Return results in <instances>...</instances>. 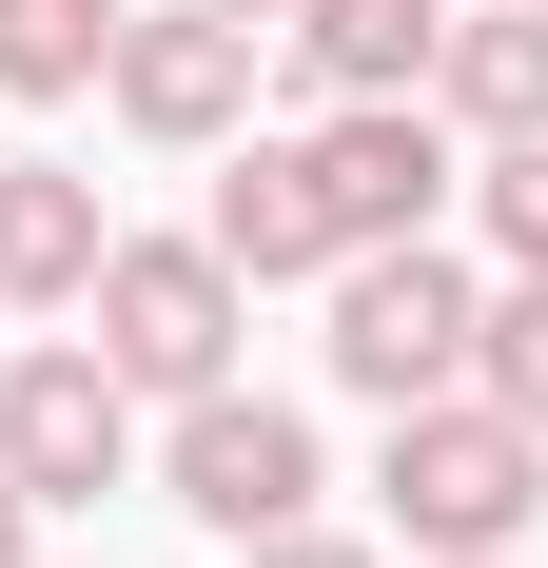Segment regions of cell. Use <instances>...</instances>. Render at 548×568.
<instances>
[{
  "instance_id": "6da1fadb",
  "label": "cell",
  "mask_w": 548,
  "mask_h": 568,
  "mask_svg": "<svg viewBox=\"0 0 548 568\" xmlns=\"http://www.w3.org/2000/svg\"><path fill=\"white\" fill-rule=\"evenodd\" d=\"M235 314H255V275H235L216 235H99V275H79V334H99V373L138 412L216 393V373H235Z\"/></svg>"
},
{
  "instance_id": "7a4b0ae2",
  "label": "cell",
  "mask_w": 548,
  "mask_h": 568,
  "mask_svg": "<svg viewBox=\"0 0 548 568\" xmlns=\"http://www.w3.org/2000/svg\"><path fill=\"white\" fill-rule=\"evenodd\" d=\"M373 490H392V529H412V549H529V510H548V432H529V412H490L470 373H450V393L392 412Z\"/></svg>"
},
{
  "instance_id": "3957f363",
  "label": "cell",
  "mask_w": 548,
  "mask_h": 568,
  "mask_svg": "<svg viewBox=\"0 0 548 568\" xmlns=\"http://www.w3.org/2000/svg\"><path fill=\"white\" fill-rule=\"evenodd\" d=\"M470 255L450 235H353L333 255V393H373V412H412V393H450L470 373Z\"/></svg>"
},
{
  "instance_id": "277c9868",
  "label": "cell",
  "mask_w": 548,
  "mask_h": 568,
  "mask_svg": "<svg viewBox=\"0 0 548 568\" xmlns=\"http://www.w3.org/2000/svg\"><path fill=\"white\" fill-rule=\"evenodd\" d=\"M138 470H158V510H196L216 549H255V529H294V510L333 490L314 412H294V393H235V373H216V393H176V432H158Z\"/></svg>"
},
{
  "instance_id": "5b68a950",
  "label": "cell",
  "mask_w": 548,
  "mask_h": 568,
  "mask_svg": "<svg viewBox=\"0 0 548 568\" xmlns=\"http://www.w3.org/2000/svg\"><path fill=\"white\" fill-rule=\"evenodd\" d=\"M0 470H20V510H99V490H138V393L99 373V334L0 353Z\"/></svg>"
},
{
  "instance_id": "8992f818",
  "label": "cell",
  "mask_w": 548,
  "mask_h": 568,
  "mask_svg": "<svg viewBox=\"0 0 548 568\" xmlns=\"http://www.w3.org/2000/svg\"><path fill=\"white\" fill-rule=\"evenodd\" d=\"M99 99L158 138V158H216L235 118H255V20H216V0H158V20H118L99 40Z\"/></svg>"
},
{
  "instance_id": "52a82bcc",
  "label": "cell",
  "mask_w": 548,
  "mask_h": 568,
  "mask_svg": "<svg viewBox=\"0 0 548 568\" xmlns=\"http://www.w3.org/2000/svg\"><path fill=\"white\" fill-rule=\"evenodd\" d=\"M294 158H314V196H333V255H353V235H432L450 176H470L432 99H314V138H294Z\"/></svg>"
},
{
  "instance_id": "ba28073f",
  "label": "cell",
  "mask_w": 548,
  "mask_h": 568,
  "mask_svg": "<svg viewBox=\"0 0 548 568\" xmlns=\"http://www.w3.org/2000/svg\"><path fill=\"white\" fill-rule=\"evenodd\" d=\"M216 255L235 275H333V196H314V158H294V138H255V118H235L216 138Z\"/></svg>"
},
{
  "instance_id": "9c48e42d",
  "label": "cell",
  "mask_w": 548,
  "mask_h": 568,
  "mask_svg": "<svg viewBox=\"0 0 548 568\" xmlns=\"http://www.w3.org/2000/svg\"><path fill=\"white\" fill-rule=\"evenodd\" d=\"M432 118L450 138H548V0H450L432 20Z\"/></svg>"
},
{
  "instance_id": "30bf717a",
  "label": "cell",
  "mask_w": 548,
  "mask_h": 568,
  "mask_svg": "<svg viewBox=\"0 0 548 568\" xmlns=\"http://www.w3.org/2000/svg\"><path fill=\"white\" fill-rule=\"evenodd\" d=\"M432 20L450 0H274V59L314 99H432Z\"/></svg>"
},
{
  "instance_id": "8fae6325",
  "label": "cell",
  "mask_w": 548,
  "mask_h": 568,
  "mask_svg": "<svg viewBox=\"0 0 548 568\" xmlns=\"http://www.w3.org/2000/svg\"><path fill=\"white\" fill-rule=\"evenodd\" d=\"M99 176L79 158H0V314H79V275H99Z\"/></svg>"
},
{
  "instance_id": "7c38bea8",
  "label": "cell",
  "mask_w": 548,
  "mask_h": 568,
  "mask_svg": "<svg viewBox=\"0 0 548 568\" xmlns=\"http://www.w3.org/2000/svg\"><path fill=\"white\" fill-rule=\"evenodd\" d=\"M118 0H0V99H99Z\"/></svg>"
},
{
  "instance_id": "4fadbf2b",
  "label": "cell",
  "mask_w": 548,
  "mask_h": 568,
  "mask_svg": "<svg viewBox=\"0 0 548 568\" xmlns=\"http://www.w3.org/2000/svg\"><path fill=\"white\" fill-rule=\"evenodd\" d=\"M470 216H490V255L509 275H548V138H470V176H450Z\"/></svg>"
},
{
  "instance_id": "5bb4252c",
  "label": "cell",
  "mask_w": 548,
  "mask_h": 568,
  "mask_svg": "<svg viewBox=\"0 0 548 568\" xmlns=\"http://www.w3.org/2000/svg\"><path fill=\"white\" fill-rule=\"evenodd\" d=\"M470 393H490V412H529V432H548V275H509L490 314H470Z\"/></svg>"
},
{
  "instance_id": "9a60e30c",
  "label": "cell",
  "mask_w": 548,
  "mask_h": 568,
  "mask_svg": "<svg viewBox=\"0 0 548 568\" xmlns=\"http://www.w3.org/2000/svg\"><path fill=\"white\" fill-rule=\"evenodd\" d=\"M235 568H373V549H353V529H314V510H294V529H255V549H235Z\"/></svg>"
},
{
  "instance_id": "2e32d148",
  "label": "cell",
  "mask_w": 548,
  "mask_h": 568,
  "mask_svg": "<svg viewBox=\"0 0 548 568\" xmlns=\"http://www.w3.org/2000/svg\"><path fill=\"white\" fill-rule=\"evenodd\" d=\"M0 568H40V510H20V470H0Z\"/></svg>"
},
{
  "instance_id": "e0dca14e",
  "label": "cell",
  "mask_w": 548,
  "mask_h": 568,
  "mask_svg": "<svg viewBox=\"0 0 548 568\" xmlns=\"http://www.w3.org/2000/svg\"><path fill=\"white\" fill-rule=\"evenodd\" d=\"M412 568H529V549H412Z\"/></svg>"
},
{
  "instance_id": "ac0fdd59",
  "label": "cell",
  "mask_w": 548,
  "mask_h": 568,
  "mask_svg": "<svg viewBox=\"0 0 548 568\" xmlns=\"http://www.w3.org/2000/svg\"><path fill=\"white\" fill-rule=\"evenodd\" d=\"M216 20H255V40H274V0H216Z\"/></svg>"
}]
</instances>
